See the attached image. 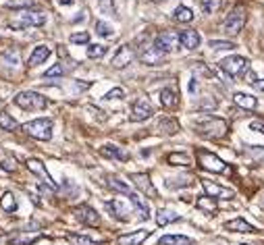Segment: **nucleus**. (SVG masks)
I'll list each match as a JSON object with an SVG mask.
<instances>
[{
  "label": "nucleus",
  "mask_w": 264,
  "mask_h": 245,
  "mask_svg": "<svg viewBox=\"0 0 264 245\" xmlns=\"http://www.w3.org/2000/svg\"><path fill=\"white\" fill-rule=\"evenodd\" d=\"M196 131L208 139H221L227 135L229 125L225 119H219V116H204L196 123Z\"/></svg>",
  "instance_id": "f257e3e1"
},
{
  "label": "nucleus",
  "mask_w": 264,
  "mask_h": 245,
  "mask_svg": "<svg viewBox=\"0 0 264 245\" xmlns=\"http://www.w3.org/2000/svg\"><path fill=\"white\" fill-rule=\"evenodd\" d=\"M46 23V13L40 8H25L21 10L17 19L8 21L10 29H27V27H40Z\"/></svg>",
  "instance_id": "f03ea898"
},
{
  "label": "nucleus",
  "mask_w": 264,
  "mask_h": 245,
  "mask_svg": "<svg viewBox=\"0 0 264 245\" xmlns=\"http://www.w3.org/2000/svg\"><path fill=\"white\" fill-rule=\"evenodd\" d=\"M13 104L21 110H42L48 106V100L42 94H38V91H19L13 98Z\"/></svg>",
  "instance_id": "7ed1b4c3"
},
{
  "label": "nucleus",
  "mask_w": 264,
  "mask_h": 245,
  "mask_svg": "<svg viewBox=\"0 0 264 245\" xmlns=\"http://www.w3.org/2000/svg\"><path fill=\"white\" fill-rule=\"evenodd\" d=\"M52 127H54V123L50 119H36V121H29L25 125H21V129L33 139L48 142V139L52 137Z\"/></svg>",
  "instance_id": "20e7f679"
},
{
  "label": "nucleus",
  "mask_w": 264,
  "mask_h": 245,
  "mask_svg": "<svg viewBox=\"0 0 264 245\" xmlns=\"http://www.w3.org/2000/svg\"><path fill=\"white\" fill-rule=\"evenodd\" d=\"M246 19H248L246 8H244V6H235V8L231 10V13H229V17L225 19V23H223V31L227 33V36H237V33L244 29Z\"/></svg>",
  "instance_id": "39448f33"
},
{
  "label": "nucleus",
  "mask_w": 264,
  "mask_h": 245,
  "mask_svg": "<svg viewBox=\"0 0 264 245\" xmlns=\"http://www.w3.org/2000/svg\"><path fill=\"white\" fill-rule=\"evenodd\" d=\"M248 67H250V61L246 56H227L221 61V69L229 75V77H242L246 71H248Z\"/></svg>",
  "instance_id": "423d86ee"
},
{
  "label": "nucleus",
  "mask_w": 264,
  "mask_h": 245,
  "mask_svg": "<svg viewBox=\"0 0 264 245\" xmlns=\"http://www.w3.org/2000/svg\"><path fill=\"white\" fill-rule=\"evenodd\" d=\"M196 154H198L200 166L204 170H210V172H229L227 162H223L216 154H212V152H208V150H198Z\"/></svg>",
  "instance_id": "0eeeda50"
},
{
  "label": "nucleus",
  "mask_w": 264,
  "mask_h": 245,
  "mask_svg": "<svg viewBox=\"0 0 264 245\" xmlns=\"http://www.w3.org/2000/svg\"><path fill=\"white\" fill-rule=\"evenodd\" d=\"M73 216L79 220V223H84V225H88V227H98V225H100V214H98L91 206H88V204L77 206V208L73 210Z\"/></svg>",
  "instance_id": "6e6552de"
},
{
  "label": "nucleus",
  "mask_w": 264,
  "mask_h": 245,
  "mask_svg": "<svg viewBox=\"0 0 264 245\" xmlns=\"http://www.w3.org/2000/svg\"><path fill=\"white\" fill-rule=\"evenodd\" d=\"M152 114H154V108H152V104L148 102L146 98H137L133 102V106H131V121L142 123V121L150 119Z\"/></svg>",
  "instance_id": "1a4fd4ad"
},
{
  "label": "nucleus",
  "mask_w": 264,
  "mask_h": 245,
  "mask_svg": "<svg viewBox=\"0 0 264 245\" xmlns=\"http://www.w3.org/2000/svg\"><path fill=\"white\" fill-rule=\"evenodd\" d=\"M177 44H179V36L173 33V31H160L156 36V40H154V46L158 50H163L165 54L173 52L177 48Z\"/></svg>",
  "instance_id": "9d476101"
},
{
  "label": "nucleus",
  "mask_w": 264,
  "mask_h": 245,
  "mask_svg": "<svg viewBox=\"0 0 264 245\" xmlns=\"http://www.w3.org/2000/svg\"><path fill=\"white\" fill-rule=\"evenodd\" d=\"M131 181H133V185L137 187V191H142L144 195H148V197H158V191H156V187L152 185L150 177H148L146 172H133L131 174Z\"/></svg>",
  "instance_id": "9b49d317"
},
{
  "label": "nucleus",
  "mask_w": 264,
  "mask_h": 245,
  "mask_svg": "<svg viewBox=\"0 0 264 245\" xmlns=\"http://www.w3.org/2000/svg\"><path fill=\"white\" fill-rule=\"evenodd\" d=\"M25 166H27L33 174H38V177H40L46 185H50L52 189H56V183H54V179L50 177V172L46 170V166H44V162H42V160H38V158H29V160L25 162Z\"/></svg>",
  "instance_id": "f8f14e48"
},
{
  "label": "nucleus",
  "mask_w": 264,
  "mask_h": 245,
  "mask_svg": "<svg viewBox=\"0 0 264 245\" xmlns=\"http://www.w3.org/2000/svg\"><path fill=\"white\" fill-rule=\"evenodd\" d=\"M202 187L206 191V195H210V197H221V200H231V197L235 195L233 189H227L223 187V185L219 183H212L208 179H202Z\"/></svg>",
  "instance_id": "ddd939ff"
},
{
  "label": "nucleus",
  "mask_w": 264,
  "mask_h": 245,
  "mask_svg": "<svg viewBox=\"0 0 264 245\" xmlns=\"http://www.w3.org/2000/svg\"><path fill=\"white\" fill-rule=\"evenodd\" d=\"M135 58V50L131 48L129 44H125V46H121V48L117 50V54H114V58H112V67L114 69H125L131 61Z\"/></svg>",
  "instance_id": "4468645a"
},
{
  "label": "nucleus",
  "mask_w": 264,
  "mask_h": 245,
  "mask_svg": "<svg viewBox=\"0 0 264 245\" xmlns=\"http://www.w3.org/2000/svg\"><path fill=\"white\" fill-rule=\"evenodd\" d=\"M165 52L163 50H158L154 44H150V46H146V48L140 52V61L144 63V65H160L165 61Z\"/></svg>",
  "instance_id": "2eb2a0df"
},
{
  "label": "nucleus",
  "mask_w": 264,
  "mask_h": 245,
  "mask_svg": "<svg viewBox=\"0 0 264 245\" xmlns=\"http://www.w3.org/2000/svg\"><path fill=\"white\" fill-rule=\"evenodd\" d=\"M179 42H181V46L185 50H196L198 46L202 44V38H200V33L196 29H183L179 33Z\"/></svg>",
  "instance_id": "dca6fc26"
},
{
  "label": "nucleus",
  "mask_w": 264,
  "mask_h": 245,
  "mask_svg": "<svg viewBox=\"0 0 264 245\" xmlns=\"http://www.w3.org/2000/svg\"><path fill=\"white\" fill-rule=\"evenodd\" d=\"M148 237H150V231H133L127 235L119 237V245H142Z\"/></svg>",
  "instance_id": "f3484780"
},
{
  "label": "nucleus",
  "mask_w": 264,
  "mask_h": 245,
  "mask_svg": "<svg viewBox=\"0 0 264 245\" xmlns=\"http://www.w3.org/2000/svg\"><path fill=\"white\" fill-rule=\"evenodd\" d=\"M160 104L167 108V110H175L179 106V96L173 87H165L160 91Z\"/></svg>",
  "instance_id": "a211bd4d"
},
{
  "label": "nucleus",
  "mask_w": 264,
  "mask_h": 245,
  "mask_svg": "<svg viewBox=\"0 0 264 245\" xmlns=\"http://www.w3.org/2000/svg\"><path fill=\"white\" fill-rule=\"evenodd\" d=\"M233 102L237 104L239 108H244V110H254L258 106V100L254 96H250V94H244V91H235V94H233Z\"/></svg>",
  "instance_id": "6ab92c4d"
},
{
  "label": "nucleus",
  "mask_w": 264,
  "mask_h": 245,
  "mask_svg": "<svg viewBox=\"0 0 264 245\" xmlns=\"http://www.w3.org/2000/svg\"><path fill=\"white\" fill-rule=\"evenodd\" d=\"M104 208L110 212V216H112V218H117V220H127V218H129L127 214H125V210H127V204L121 202V200L106 202V204H104Z\"/></svg>",
  "instance_id": "aec40b11"
},
{
  "label": "nucleus",
  "mask_w": 264,
  "mask_h": 245,
  "mask_svg": "<svg viewBox=\"0 0 264 245\" xmlns=\"http://www.w3.org/2000/svg\"><path fill=\"white\" fill-rule=\"evenodd\" d=\"M225 229L227 231H233V233H254L256 229L252 227L248 220L244 218H233V220H229V223H225Z\"/></svg>",
  "instance_id": "412c9836"
},
{
  "label": "nucleus",
  "mask_w": 264,
  "mask_h": 245,
  "mask_svg": "<svg viewBox=\"0 0 264 245\" xmlns=\"http://www.w3.org/2000/svg\"><path fill=\"white\" fill-rule=\"evenodd\" d=\"M100 154L104 156V158H110V160H127L129 158L127 152L119 150L117 146H112V144H106L104 148H100Z\"/></svg>",
  "instance_id": "4be33fe9"
},
{
  "label": "nucleus",
  "mask_w": 264,
  "mask_h": 245,
  "mask_svg": "<svg viewBox=\"0 0 264 245\" xmlns=\"http://www.w3.org/2000/svg\"><path fill=\"white\" fill-rule=\"evenodd\" d=\"M196 208L202 210V212H208V214H216V210H219V206H216V200L210 195H200L196 200Z\"/></svg>",
  "instance_id": "5701e85b"
},
{
  "label": "nucleus",
  "mask_w": 264,
  "mask_h": 245,
  "mask_svg": "<svg viewBox=\"0 0 264 245\" xmlns=\"http://www.w3.org/2000/svg\"><path fill=\"white\" fill-rule=\"evenodd\" d=\"M48 56H50V48H48V46H38V48L31 52L27 65H29V67H38V65H42Z\"/></svg>",
  "instance_id": "b1692460"
},
{
  "label": "nucleus",
  "mask_w": 264,
  "mask_h": 245,
  "mask_svg": "<svg viewBox=\"0 0 264 245\" xmlns=\"http://www.w3.org/2000/svg\"><path fill=\"white\" fill-rule=\"evenodd\" d=\"M158 129H160V133L163 135H175V133H179V121L177 119H171V116H167V119H163L158 123Z\"/></svg>",
  "instance_id": "393cba45"
},
{
  "label": "nucleus",
  "mask_w": 264,
  "mask_h": 245,
  "mask_svg": "<svg viewBox=\"0 0 264 245\" xmlns=\"http://www.w3.org/2000/svg\"><path fill=\"white\" fill-rule=\"evenodd\" d=\"M40 239V233L36 231H29V233H21V235L10 239V245H33Z\"/></svg>",
  "instance_id": "a878e982"
},
{
  "label": "nucleus",
  "mask_w": 264,
  "mask_h": 245,
  "mask_svg": "<svg viewBox=\"0 0 264 245\" xmlns=\"http://www.w3.org/2000/svg\"><path fill=\"white\" fill-rule=\"evenodd\" d=\"M158 245H193V241L185 235H165L160 237Z\"/></svg>",
  "instance_id": "bb28decb"
},
{
  "label": "nucleus",
  "mask_w": 264,
  "mask_h": 245,
  "mask_svg": "<svg viewBox=\"0 0 264 245\" xmlns=\"http://www.w3.org/2000/svg\"><path fill=\"white\" fill-rule=\"evenodd\" d=\"M179 220V214L177 212H171V210H158L156 212V225L158 227H167L171 223Z\"/></svg>",
  "instance_id": "cd10ccee"
},
{
  "label": "nucleus",
  "mask_w": 264,
  "mask_h": 245,
  "mask_svg": "<svg viewBox=\"0 0 264 245\" xmlns=\"http://www.w3.org/2000/svg\"><path fill=\"white\" fill-rule=\"evenodd\" d=\"M167 162L169 164H175V166H189L191 164V158L183 152H173V154L167 156Z\"/></svg>",
  "instance_id": "c85d7f7f"
},
{
  "label": "nucleus",
  "mask_w": 264,
  "mask_h": 245,
  "mask_svg": "<svg viewBox=\"0 0 264 245\" xmlns=\"http://www.w3.org/2000/svg\"><path fill=\"white\" fill-rule=\"evenodd\" d=\"M173 17H175V21H179V23H191V21H193V10H191L189 6H185V4H181V6L175 8Z\"/></svg>",
  "instance_id": "c756f323"
},
{
  "label": "nucleus",
  "mask_w": 264,
  "mask_h": 245,
  "mask_svg": "<svg viewBox=\"0 0 264 245\" xmlns=\"http://www.w3.org/2000/svg\"><path fill=\"white\" fill-rule=\"evenodd\" d=\"M0 208L4 210V212H15L17 210V200H15V195L6 191L2 197H0Z\"/></svg>",
  "instance_id": "7c9ffc66"
},
{
  "label": "nucleus",
  "mask_w": 264,
  "mask_h": 245,
  "mask_svg": "<svg viewBox=\"0 0 264 245\" xmlns=\"http://www.w3.org/2000/svg\"><path fill=\"white\" fill-rule=\"evenodd\" d=\"M67 241L71 243V245H102V243H98V241H94V239H89V237H86V235H75V233H69V235H67Z\"/></svg>",
  "instance_id": "2f4dec72"
},
{
  "label": "nucleus",
  "mask_w": 264,
  "mask_h": 245,
  "mask_svg": "<svg viewBox=\"0 0 264 245\" xmlns=\"http://www.w3.org/2000/svg\"><path fill=\"white\" fill-rule=\"evenodd\" d=\"M0 129H4V131H15V129H19V123H17L10 114L0 112Z\"/></svg>",
  "instance_id": "473e14b6"
},
{
  "label": "nucleus",
  "mask_w": 264,
  "mask_h": 245,
  "mask_svg": "<svg viewBox=\"0 0 264 245\" xmlns=\"http://www.w3.org/2000/svg\"><path fill=\"white\" fill-rule=\"evenodd\" d=\"M200 6H202L204 13L212 15V13H216V10L223 6V0H200Z\"/></svg>",
  "instance_id": "72a5a7b5"
},
{
  "label": "nucleus",
  "mask_w": 264,
  "mask_h": 245,
  "mask_svg": "<svg viewBox=\"0 0 264 245\" xmlns=\"http://www.w3.org/2000/svg\"><path fill=\"white\" fill-rule=\"evenodd\" d=\"M108 52V46H102V44H91L88 46V56L89 58H100Z\"/></svg>",
  "instance_id": "f704fd0d"
},
{
  "label": "nucleus",
  "mask_w": 264,
  "mask_h": 245,
  "mask_svg": "<svg viewBox=\"0 0 264 245\" xmlns=\"http://www.w3.org/2000/svg\"><path fill=\"white\" fill-rule=\"evenodd\" d=\"M246 154L254 162H260V160H264V146H250V148H246Z\"/></svg>",
  "instance_id": "c9c22d12"
},
{
  "label": "nucleus",
  "mask_w": 264,
  "mask_h": 245,
  "mask_svg": "<svg viewBox=\"0 0 264 245\" xmlns=\"http://www.w3.org/2000/svg\"><path fill=\"white\" fill-rule=\"evenodd\" d=\"M208 46L212 50H233L235 48V44L229 42V40H210Z\"/></svg>",
  "instance_id": "e433bc0d"
},
{
  "label": "nucleus",
  "mask_w": 264,
  "mask_h": 245,
  "mask_svg": "<svg viewBox=\"0 0 264 245\" xmlns=\"http://www.w3.org/2000/svg\"><path fill=\"white\" fill-rule=\"evenodd\" d=\"M63 75H65V67L56 63L54 67H50L48 71L44 73V79H50V77H63Z\"/></svg>",
  "instance_id": "4c0bfd02"
},
{
  "label": "nucleus",
  "mask_w": 264,
  "mask_h": 245,
  "mask_svg": "<svg viewBox=\"0 0 264 245\" xmlns=\"http://www.w3.org/2000/svg\"><path fill=\"white\" fill-rule=\"evenodd\" d=\"M96 31H98V36H104V38H110L112 36V27L108 25V23H104V21H98L96 23Z\"/></svg>",
  "instance_id": "58836bf2"
},
{
  "label": "nucleus",
  "mask_w": 264,
  "mask_h": 245,
  "mask_svg": "<svg viewBox=\"0 0 264 245\" xmlns=\"http://www.w3.org/2000/svg\"><path fill=\"white\" fill-rule=\"evenodd\" d=\"M71 44H88L89 42V33L88 31H82V33H71Z\"/></svg>",
  "instance_id": "ea45409f"
},
{
  "label": "nucleus",
  "mask_w": 264,
  "mask_h": 245,
  "mask_svg": "<svg viewBox=\"0 0 264 245\" xmlns=\"http://www.w3.org/2000/svg\"><path fill=\"white\" fill-rule=\"evenodd\" d=\"M6 6L8 8H23V10H25V8H31V0H8V2H6Z\"/></svg>",
  "instance_id": "a19ab883"
},
{
  "label": "nucleus",
  "mask_w": 264,
  "mask_h": 245,
  "mask_svg": "<svg viewBox=\"0 0 264 245\" xmlns=\"http://www.w3.org/2000/svg\"><path fill=\"white\" fill-rule=\"evenodd\" d=\"M104 98H106V100H123V98H125V89H123V87H112Z\"/></svg>",
  "instance_id": "79ce46f5"
},
{
  "label": "nucleus",
  "mask_w": 264,
  "mask_h": 245,
  "mask_svg": "<svg viewBox=\"0 0 264 245\" xmlns=\"http://www.w3.org/2000/svg\"><path fill=\"white\" fill-rule=\"evenodd\" d=\"M100 8H102V10L106 8V15L114 17V6H112V2H110V0H100Z\"/></svg>",
  "instance_id": "37998d69"
},
{
  "label": "nucleus",
  "mask_w": 264,
  "mask_h": 245,
  "mask_svg": "<svg viewBox=\"0 0 264 245\" xmlns=\"http://www.w3.org/2000/svg\"><path fill=\"white\" fill-rule=\"evenodd\" d=\"M0 166H2V170H8V172H15L17 170V164H13V160H10V158L0 162Z\"/></svg>",
  "instance_id": "c03bdc74"
},
{
  "label": "nucleus",
  "mask_w": 264,
  "mask_h": 245,
  "mask_svg": "<svg viewBox=\"0 0 264 245\" xmlns=\"http://www.w3.org/2000/svg\"><path fill=\"white\" fill-rule=\"evenodd\" d=\"M250 129L252 131H258V133H264V121H252L250 123Z\"/></svg>",
  "instance_id": "a18cd8bd"
},
{
  "label": "nucleus",
  "mask_w": 264,
  "mask_h": 245,
  "mask_svg": "<svg viewBox=\"0 0 264 245\" xmlns=\"http://www.w3.org/2000/svg\"><path fill=\"white\" fill-rule=\"evenodd\" d=\"M252 85H254L256 89H264V79H262V81H254V83H252Z\"/></svg>",
  "instance_id": "49530a36"
},
{
  "label": "nucleus",
  "mask_w": 264,
  "mask_h": 245,
  "mask_svg": "<svg viewBox=\"0 0 264 245\" xmlns=\"http://www.w3.org/2000/svg\"><path fill=\"white\" fill-rule=\"evenodd\" d=\"M59 2H61L63 6H69V4H73V2H75V0H59Z\"/></svg>",
  "instance_id": "de8ad7c7"
},
{
  "label": "nucleus",
  "mask_w": 264,
  "mask_h": 245,
  "mask_svg": "<svg viewBox=\"0 0 264 245\" xmlns=\"http://www.w3.org/2000/svg\"><path fill=\"white\" fill-rule=\"evenodd\" d=\"M189 89H191V91H196V89H198V83H196V79H193L191 83H189Z\"/></svg>",
  "instance_id": "09e8293b"
},
{
  "label": "nucleus",
  "mask_w": 264,
  "mask_h": 245,
  "mask_svg": "<svg viewBox=\"0 0 264 245\" xmlns=\"http://www.w3.org/2000/svg\"><path fill=\"white\" fill-rule=\"evenodd\" d=\"M239 245H246V243H239Z\"/></svg>",
  "instance_id": "8fccbe9b"
}]
</instances>
